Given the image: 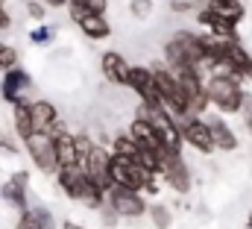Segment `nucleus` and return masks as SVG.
<instances>
[{"instance_id":"4c0bfd02","label":"nucleus","mask_w":252,"mask_h":229,"mask_svg":"<svg viewBox=\"0 0 252 229\" xmlns=\"http://www.w3.org/2000/svg\"><path fill=\"white\" fill-rule=\"evenodd\" d=\"M0 3H6V0H0Z\"/></svg>"},{"instance_id":"9b49d317","label":"nucleus","mask_w":252,"mask_h":229,"mask_svg":"<svg viewBox=\"0 0 252 229\" xmlns=\"http://www.w3.org/2000/svg\"><path fill=\"white\" fill-rule=\"evenodd\" d=\"M158 156H161V173H164L167 185L173 191H179V194L190 191V173L185 168V162H182V156L179 153H167V150H161Z\"/></svg>"},{"instance_id":"5701e85b","label":"nucleus","mask_w":252,"mask_h":229,"mask_svg":"<svg viewBox=\"0 0 252 229\" xmlns=\"http://www.w3.org/2000/svg\"><path fill=\"white\" fill-rule=\"evenodd\" d=\"M138 150H141V147L135 144V138H132L129 132H124V135H118V138H115V150H112V153H118V156H129V159H135V156H138Z\"/></svg>"},{"instance_id":"dca6fc26","label":"nucleus","mask_w":252,"mask_h":229,"mask_svg":"<svg viewBox=\"0 0 252 229\" xmlns=\"http://www.w3.org/2000/svg\"><path fill=\"white\" fill-rule=\"evenodd\" d=\"M196 21H199L202 27H208L217 38H238V30H235L238 24H232L229 18H223V15H217V12H211L208 6L196 15Z\"/></svg>"},{"instance_id":"39448f33","label":"nucleus","mask_w":252,"mask_h":229,"mask_svg":"<svg viewBox=\"0 0 252 229\" xmlns=\"http://www.w3.org/2000/svg\"><path fill=\"white\" fill-rule=\"evenodd\" d=\"M67 12H70L73 24H76L88 38L100 41V38H109V36H112V24H109L100 12L85 9V6H82V3H76V0H67Z\"/></svg>"},{"instance_id":"bb28decb","label":"nucleus","mask_w":252,"mask_h":229,"mask_svg":"<svg viewBox=\"0 0 252 229\" xmlns=\"http://www.w3.org/2000/svg\"><path fill=\"white\" fill-rule=\"evenodd\" d=\"M73 138H76V153H79V165H82V162L91 156L94 144H91V138H88V135H82V132H79V135H73Z\"/></svg>"},{"instance_id":"473e14b6","label":"nucleus","mask_w":252,"mask_h":229,"mask_svg":"<svg viewBox=\"0 0 252 229\" xmlns=\"http://www.w3.org/2000/svg\"><path fill=\"white\" fill-rule=\"evenodd\" d=\"M170 9H173V12H188L190 0H173V3H170Z\"/></svg>"},{"instance_id":"cd10ccee","label":"nucleus","mask_w":252,"mask_h":229,"mask_svg":"<svg viewBox=\"0 0 252 229\" xmlns=\"http://www.w3.org/2000/svg\"><path fill=\"white\" fill-rule=\"evenodd\" d=\"M150 12H153V0H132V15L147 18Z\"/></svg>"},{"instance_id":"9d476101","label":"nucleus","mask_w":252,"mask_h":229,"mask_svg":"<svg viewBox=\"0 0 252 229\" xmlns=\"http://www.w3.org/2000/svg\"><path fill=\"white\" fill-rule=\"evenodd\" d=\"M82 168L88 173V179L97 185V188H103V191H109L115 182H112V153H106V150H100V147H94L91 150V156L82 162Z\"/></svg>"},{"instance_id":"4468645a","label":"nucleus","mask_w":252,"mask_h":229,"mask_svg":"<svg viewBox=\"0 0 252 229\" xmlns=\"http://www.w3.org/2000/svg\"><path fill=\"white\" fill-rule=\"evenodd\" d=\"M129 135L135 138V144H138V147L161 153V141H158V132H156V126L150 123V117L138 114V117L132 120V126H129Z\"/></svg>"},{"instance_id":"6ab92c4d","label":"nucleus","mask_w":252,"mask_h":229,"mask_svg":"<svg viewBox=\"0 0 252 229\" xmlns=\"http://www.w3.org/2000/svg\"><path fill=\"white\" fill-rule=\"evenodd\" d=\"M30 112H32V126L35 132H47L56 120H59V112L50 100H38V103H30Z\"/></svg>"},{"instance_id":"e433bc0d","label":"nucleus","mask_w":252,"mask_h":229,"mask_svg":"<svg viewBox=\"0 0 252 229\" xmlns=\"http://www.w3.org/2000/svg\"><path fill=\"white\" fill-rule=\"evenodd\" d=\"M250 229H252V215H250Z\"/></svg>"},{"instance_id":"ddd939ff","label":"nucleus","mask_w":252,"mask_h":229,"mask_svg":"<svg viewBox=\"0 0 252 229\" xmlns=\"http://www.w3.org/2000/svg\"><path fill=\"white\" fill-rule=\"evenodd\" d=\"M30 85H32L30 74H27V71H21V68L15 65V68H9V71H6V76H3V82H0V94H3V100L18 103V100H21V94H24Z\"/></svg>"},{"instance_id":"c85d7f7f","label":"nucleus","mask_w":252,"mask_h":229,"mask_svg":"<svg viewBox=\"0 0 252 229\" xmlns=\"http://www.w3.org/2000/svg\"><path fill=\"white\" fill-rule=\"evenodd\" d=\"M76 3H82L85 9L100 12V15H106V9H109V0H76Z\"/></svg>"},{"instance_id":"393cba45","label":"nucleus","mask_w":252,"mask_h":229,"mask_svg":"<svg viewBox=\"0 0 252 229\" xmlns=\"http://www.w3.org/2000/svg\"><path fill=\"white\" fill-rule=\"evenodd\" d=\"M15 65H18V50H15L12 44H0V68L9 71V68H15Z\"/></svg>"},{"instance_id":"f257e3e1","label":"nucleus","mask_w":252,"mask_h":229,"mask_svg":"<svg viewBox=\"0 0 252 229\" xmlns=\"http://www.w3.org/2000/svg\"><path fill=\"white\" fill-rule=\"evenodd\" d=\"M112 182L121 185V188H129V191H156V182H153V173L144 171L135 159L129 156H118L112 153Z\"/></svg>"},{"instance_id":"0eeeda50","label":"nucleus","mask_w":252,"mask_h":229,"mask_svg":"<svg viewBox=\"0 0 252 229\" xmlns=\"http://www.w3.org/2000/svg\"><path fill=\"white\" fill-rule=\"evenodd\" d=\"M106 206L121 218H141L147 212V203H144L141 191H129V188H121V185H112L106 191Z\"/></svg>"},{"instance_id":"f3484780","label":"nucleus","mask_w":252,"mask_h":229,"mask_svg":"<svg viewBox=\"0 0 252 229\" xmlns=\"http://www.w3.org/2000/svg\"><path fill=\"white\" fill-rule=\"evenodd\" d=\"M27 179H30V176H27L24 171L15 173V176L3 185V191H0V197H3L9 206L21 209V212H27V191H24V188H27Z\"/></svg>"},{"instance_id":"1a4fd4ad","label":"nucleus","mask_w":252,"mask_h":229,"mask_svg":"<svg viewBox=\"0 0 252 229\" xmlns=\"http://www.w3.org/2000/svg\"><path fill=\"white\" fill-rule=\"evenodd\" d=\"M179 129H182V138L188 141L190 147H196L199 153H211L214 150V135H211L208 120H199L193 114H185L182 123H179Z\"/></svg>"},{"instance_id":"c9c22d12","label":"nucleus","mask_w":252,"mask_h":229,"mask_svg":"<svg viewBox=\"0 0 252 229\" xmlns=\"http://www.w3.org/2000/svg\"><path fill=\"white\" fill-rule=\"evenodd\" d=\"M62 229H85V227H79V224H70V221H67V224H64Z\"/></svg>"},{"instance_id":"aec40b11","label":"nucleus","mask_w":252,"mask_h":229,"mask_svg":"<svg viewBox=\"0 0 252 229\" xmlns=\"http://www.w3.org/2000/svg\"><path fill=\"white\" fill-rule=\"evenodd\" d=\"M208 126H211V135H214V147H220V150H226V153L238 147V138H235V132L229 129L226 120H220V117H208Z\"/></svg>"},{"instance_id":"423d86ee","label":"nucleus","mask_w":252,"mask_h":229,"mask_svg":"<svg viewBox=\"0 0 252 229\" xmlns=\"http://www.w3.org/2000/svg\"><path fill=\"white\" fill-rule=\"evenodd\" d=\"M24 144H27V153L32 156V165L38 171H44V173L59 171V159H56V147H53L50 132H32Z\"/></svg>"},{"instance_id":"7ed1b4c3","label":"nucleus","mask_w":252,"mask_h":229,"mask_svg":"<svg viewBox=\"0 0 252 229\" xmlns=\"http://www.w3.org/2000/svg\"><path fill=\"white\" fill-rule=\"evenodd\" d=\"M144 117H150V123L156 126V132H158V141H161V150H167V153H182V129H179V123L173 120V114L167 112V109H147L144 106Z\"/></svg>"},{"instance_id":"f704fd0d","label":"nucleus","mask_w":252,"mask_h":229,"mask_svg":"<svg viewBox=\"0 0 252 229\" xmlns=\"http://www.w3.org/2000/svg\"><path fill=\"white\" fill-rule=\"evenodd\" d=\"M41 3H47V6H53V9H62V6H67V0H41Z\"/></svg>"},{"instance_id":"2eb2a0df","label":"nucleus","mask_w":252,"mask_h":229,"mask_svg":"<svg viewBox=\"0 0 252 229\" xmlns=\"http://www.w3.org/2000/svg\"><path fill=\"white\" fill-rule=\"evenodd\" d=\"M103 76L112 82V85H126L129 88V62H126L121 53H115V50H109V53H103Z\"/></svg>"},{"instance_id":"2f4dec72","label":"nucleus","mask_w":252,"mask_h":229,"mask_svg":"<svg viewBox=\"0 0 252 229\" xmlns=\"http://www.w3.org/2000/svg\"><path fill=\"white\" fill-rule=\"evenodd\" d=\"M241 112H244V120H247V126H250V132H252V94H244Z\"/></svg>"},{"instance_id":"a211bd4d","label":"nucleus","mask_w":252,"mask_h":229,"mask_svg":"<svg viewBox=\"0 0 252 229\" xmlns=\"http://www.w3.org/2000/svg\"><path fill=\"white\" fill-rule=\"evenodd\" d=\"M53 138V147H56V159H59V168H70V165H79V153H76V138L70 132H59V135H50Z\"/></svg>"},{"instance_id":"412c9836","label":"nucleus","mask_w":252,"mask_h":229,"mask_svg":"<svg viewBox=\"0 0 252 229\" xmlns=\"http://www.w3.org/2000/svg\"><path fill=\"white\" fill-rule=\"evenodd\" d=\"M208 3V9L211 12H217V15H223V18H229L232 24H241L244 21V3L241 0H205Z\"/></svg>"},{"instance_id":"72a5a7b5","label":"nucleus","mask_w":252,"mask_h":229,"mask_svg":"<svg viewBox=\"0 0 252 229\" xmlns=\"http://www.w3.org/2000/svg\"><path fill=\"white\" fill-rule=\"evenodd\" d=\"M9 24H12V18H9V12H6V9H3V3H0V30H6Z\"/></svg>"},{"instance_id":"4be33fe9","label":"nucleus","mask_w":252,"mask_h":229,"mask_svg":"<svg viewBox=\"0 0 252 229\" xmlns=\"http://www.w3.org/2000/svg\"><path fill=\"white\" fill-rule=\"evenodd\" d=\"M15 129H18L21 141H27V138L35 132V126H32V112H30V103H24V100H18V103H15Z\"/></svg>"},{"instance_id":"f03ea898","label":"nucleus","mask_w":252,"mask_h":229,"mask_svg":"<svg viewBox=\"0 0 252 229\" xmlns=\"http://www.w3.org/2000/svg\"><path fill=\"white\" fill-rule=\"evenodd\" d=\"M205 91H208V103H214L220 112H241V103H244L241 79H235V76H211Z\"/></svg>"},{"instance_id":"7c9ffc66","label":"nucleus","mask_w":252,"mask_h":229,"mask_svg":"<svg viewBox=\"0 0 252 229\" xmlns=\"http://www.w3.org/2000/svg\"><path fill=\"white\" fill-rule=\"evenodd\" d=\"M30 38H32L35 44H47V41L53 38V30H50V27H41V30H35V33H32Z\"/></svg>"},{"instance_id":"6e6552de","label":"nucleus","mask_w":252,"mask_h":229,"mask_svg":"<svg viewBox=\"0 0 252 229\" xmlns=\"http://www.w3.org/2000/svg\"><path fill=\"white\" fill-rule=\"evenodd\" d=\"M129 88L144 100L147 109H161L164 100L158 94V85H156V74L150 68H132L129 71Z\"/></svg>"},{"instance_id":"a878e982","label":"nucleus","mask_w":252,"mask_h":229,"mask_svg":"<svg viewBox=\"0 0 252 229\" xmlns=\"http://www.w3.org/2000/svg\"><path fill=\"white\" fill-rule=\"evenodd\" d=\"M15 229H44V227H41L35 209H27V212H21V221H18V227Z\"/></svg>"},{"instance_id":"20e7f679","label":"nucleus","mask_w":252,"mask_h":229,"mask_svg":"<svg viewBox=\"0 0 252 229\" xmlns=\"http://www.w3.org/2000/svg\"><path fill=\"white\" fill-rule=\"evenodd\" d=\"M153 74H156V85H158V94H161L164 106H170V114H179V117L190 114L188 97H185V91H182L176 74H173V71H161V68H156Z\"/></svg>"},{"instance_id":"f8f14e48","label":"nucleus","mask_w":252,"mask_h":229,"mask_svg":"<svg viewBox=\"0 0 252 229\" xmlns=\"http://www.w3.org/2000/svg\"><path fill=\"white\" fill-rule=\"evenodd\" d=\"M220 62H229L241 76L252 79V56L241 47L238 38H220Z\"/></svg>"},{"instance_id":"b1692460","label":"nucleus","mask_w":252,"mask_h":229,"mask_svg":"<svg viewBox=\"0 0 252 229\" xmlns=\"http://www.w3.org/2000/svg\"><path fill=\"white\" fill-rule=\"evenodd\" d=\"M150 215H153V224H156L158 229H167L170 221H173V218H170V209H164V206H158V203L150 206Z\"/></svg>"},{"instance_id":"c756f323","label":"nucleus","mask_w":252,"mask_h":229,"mask_svg":"<svg viewBox=\"0 0 252 229\" xmlns=\"http://www.w3.org/2000/svg\"><path fill=\"white\" fill-rule=\"evenodd\" d=\"M44 6H47V3H38V0H30V3H27V12H30V18H35V21H41V18H44Z\"/></svg>"}]
</instances>
